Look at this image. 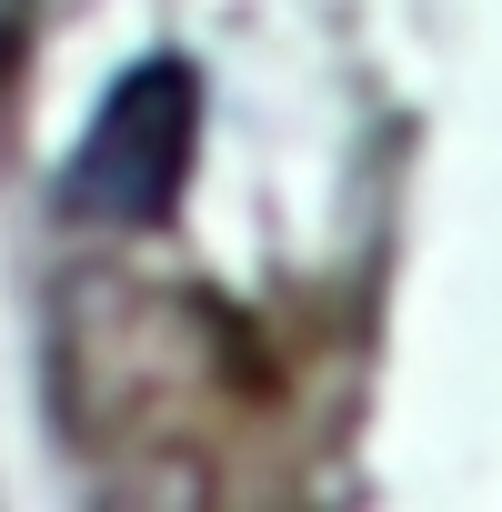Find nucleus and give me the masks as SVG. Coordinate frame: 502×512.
Returning <instances> with one entry per match:
<instances>
[{
	"mask_svg": "<svg viewBox=\"0 0 502 512\" xmlns=\"http://www.w3.org/2000/svg\"><path fill=\"white\" fill-rule=\"evenodd\" d=\"M191 151H201V71L171 61V51L131 61L101 91V111H91L71 171H61V211L91 221V231H151V221H171Z\"/></svg>",
	"mask_w": 502,
	"mask_h": 512,
	"instance_id": "obj_1",
	"label": "nucleus"
},
{
	"mask_svg": "<svg viewBox=\"0 0 502 512\" xmlns=\"http://www.w3.org/2000/svg\"><path fill=\"white\" fill-rule=\"evenodd\" d=\"M21 41H31V0H0V91L21 81Z\"/></svg>",
	"mask_w": 502,
	"mask_h": 512,
	"instance_id": "obj_2",
	"label": "nucleus"
}]
</instances>
